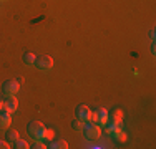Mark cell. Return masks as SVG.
I'll list each match as a JSON object with an SVG mask.
<instances>
[{"instance_id": "obj_12", "label": "cell", "mask_w": 156, "mask_h": 149, "mask_svg": "<svg viewBox=\"0 0 156 149\" xmlns=\"http://www.w3.org/2000/svg\"><path fill=\"white\" fill-rule=\"evenodd\" d=\"M35 60H37V57H35V53H32V51H27V53H23V57H22V61H23L27 66H33L35 65Z\"/></svg>"}, {"instance_id": "obj_18", "label": "cell", "mask_w": 156, "mask_h": 149, "mask_svg": "<svg viewBox=\"0 0 156 149\" xmlns=\"http://www.w3.org/2000/svg\"><path fill=\"white\" fill-rule=\"evenodd\" d=\"M53 137H55V131H53V129H47V131H45V136H43V139L50 141V139H53Z\"/></svg>"}, {"instance_id": "obj_15", "label": "cell", "mask_w": 156, "mask_h": 149, "mask_svg": "<svg viewBox=\"0 0 156 149\" xmlns=\"http://www.w3.org/2000/svg\"><path fill=\"white\" fill-rule=\"evenodd\" d=\"M72 128L75 129V131L80 133L81 129H83V121H81V119H78V118H75V119L72 121Z\"/></svg>"}, {"instance_id": "obj_19", "label": "cell", "mask_w": 156, "mask_h": 149, "mask_svg": "<svg viewBox=\"0 0 156 149\" xmlns=\"http://www.w3.org/2000/svg\"><path fill=\"white\" fill-rule=\"evenodd\" d=\"M9 147H10V144L5 139H0V149H9Z\"/></svg>"}, {"instance_id": "obj_3", "label": "cell", "mask_w": 156, "mask_h": 149, "mask_svg": "<svg viewBox=\"0 0 156 149\" xmlns=\"http://www.w3.org/2000/svg\"><path fill=\"white\" fill-rule=\"evenodd\" d=\"M33 66L38 68L40 71H48V70H51V66H53V58H51L50 55H40V57H37Z\"/></svg>"}, {"instance_id": "obj_1", "label": "cell", "mask_w": 156, "mask_h": 149, "mask_svg": "<svg viewBox=\"0 0 156 149\" xmlns=\"http://www.w3.org/2000/svg\"><path fill=\"white\" fill-rule=\"evenodd\" d=\"M45 131H47V128H45V124H43L42 121H37V119H33V121H30V123L27 124V133H28V136H30L33 141L43 139Z\"/></svg>"}, {"instance_id": "obj_10", "label": "cell", "mask_w": 156, "mask_h": 149, "mask_svg": "<svg viewBox=\"0 0 156 149\" xmlns=\"http://www.w3.org/2000/svg\"><path fill=\"white\" fill-rule=\"evenodd\" d=\"M47 147H50V149H66L68 147V143H66L65 139H62V137H53V139H50V144H48Z\"/></svg>"}, {"instance_id": "obj_2", "label": "cell", "mask_w": 156, "mask_h": 149, "mask_svg": "<svg viewBox=\"0 0 156 149\" xmlns=\"http://www.w3.org/2000/svg\"><path fill=\"white\" fill-rule=\"evenodd\" d=\"M83 136L87 137L88 141H96L100 136H101V129H100L98 124H95L93 121H87L83 123V129H81Z\"/></svg>"}, {"instance_id": "obj_13", "label": "cell", "mask_w": 156, "mask_h": 149, "mask_svg": "<svg viewBox=\"0 0 156 149\" xmlns=\"http://www.w3.org/2000/svg\"><path fill=\"white\" fill-rule=\"evenodd\" d=\"M123 118V111L120 108H113V109L108 111V119H115V121H121Z\"/></svg>"}, {"instance_id": "obj_20", "label": "cell", "mask_w": 156, "mask_h": 149, "mask_svg": "<svg viewBox=\"0 0 156 149\" xmlns=\"http://www.w3.org/2000/svg\"><path fill=\"white\" fill-rule=\"evenodd\" d=\"M0 109H2V101H0Z\"/></svg>"}, {"instance_id": "obj_9", "label": "cell", "mask_w": 156, "mask_h": 149, "mask_svg": "<svg viewBox=\"0 0 156 149\" xmlns=\"http://www.w3.org/2000/svg\"><path fill=\"white\" fill-rule=\"evenodd\" d=\"M10 114L12 113H9V111H5V109H0V131H5L7 128L10 126Z\"/></svg>"}, {"instance_id": "obj_16", "label": "cell", "mask_w": 156, "mask_h": 149, "mask_svg": "<svg viewBox=\"0 0 156 149\" xmlns=\"http://www.w3.org/2000/svg\"><path fill=\"white\" fill-rule=\"evenodd\" d=\"M28 147H32V149H45L47 146H45V143H43V139H40V141H33Z\"/></svg>"}, {"instance_id": "obj_17", "label": "cell", "mask_w": 156, "mask_h": 149, "mask_svg": "<svg viewBox=\"0 0 156 149\" xmlns=\"http://www.w3.org/2000/svg\"><path fill=\"white\" fill-rule=\"evenodd\" d=\"M115 137H116V141H120V143H125V141H126V133L118 131L116 134H115Z\"/></svg>"}, {"instance_id": "obj_6", "label": "cell", "mask_w": 156, "mask_h": 149, "mask_svg": "<svg viewBox=\"0 0 156 149\" xmlns=\"http://www.w3.org/2000/svg\"><path fill=\"white\" fill-rule=\"evenodd\" d=\"M75 118L81 119L83 123L90 121L91 119V109L87 106V104H78V106L75 108Z\"/></svg>"}, {"instance_id": "obj_4", "label": "cell", "mask_w": 156, "mask_h": 149, "mask_svg": "<svg viewBox=\"0 0 156 149\" xmlns=\"http://www.w3.org/2000/svg\"><path fill=\"white\" fill-rule=\"evenodd\" d=\"M90 121H93L98 126H105V123L108 121V111H106V108H96V109H93Z\"/></svg>"}, {"instance_id": "obj_5", "label": "cell", "mask_w": 156, "mask_h": 149, "mask_svg": "<svg viewBox=\"0 0 156 149\" xmlns=\"http://www.w3.org/2000/svg\"><path fill=\"white\" fill-rule=\"evenodd\" d=\"M2 91L5 96H15L20 91V83L17 80H7L2 85Z\"/></svg>"}, {"instance_id": "obj_8", "label": "cell", "mask_w": 156, "mask_h": 149, "mask_svg": "<svg viewBox=\"0 0 156 149\" xmlns=\"http://www.w3.org/2000/svg\"><path fill=\"white\" fill-rule=\"evenodd\" d=\"M17 106H18V101H17L15 96H7V99L2 103V109L9 111V113L17 111Z\"/></svg>"}, {"instance_id": "obj_14", "label": "cell", "mask_w": 156, "mask_h": 149, "mask_svg": "<svg viewBox=\"0 0 156 149\" xmlns=\"http://www.w3.org/2000/svg\"><path fill=\"white\" fill-rule=\"evenodd\" d=\"M12 146L15 147V149H27L28 146H30V144H28L27 141H23V139H20V137H18V139L12 144Z\"/></svg>"}, {"instance_id": "obj_7", "label": "cell", "mask_w": 156, "mask_h": 149, "mask_svg": "<svg viewBox=\"0 0 156 149\" xmlns=\"http://www.w3.org/2000/svg\"><path fill=\"white\" fill-rule=\"evenodd\" d=\"M105 129H106V134L110 136H115L118 131H121V121H115V119H108L105 123Z\"/></svg>"}, {"instance_id": "obj_11", "label": "cell", "mask_w": 156, "mask_h": 149, "mask_svg": "<svg viewBox=\"0 0 156 149\" xmlns=\"http://www.w3.org/2000/svg\"><path fill=\"white\" fill-rule=\"evenodd\" d=\"M17 139H18V131H17V129H9V128H7L5 129V141H7V143L13 144Z\"/></svg>"}]
</instances>
